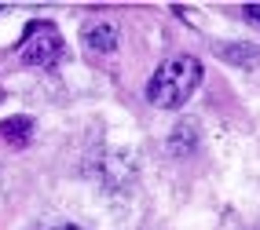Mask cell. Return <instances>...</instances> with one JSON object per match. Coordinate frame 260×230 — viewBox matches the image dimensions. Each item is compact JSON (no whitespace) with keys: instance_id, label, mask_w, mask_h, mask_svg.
Listing matches in <instances>:
<instances>
[{"instance_id":"1","label":"cell","mask_w":260,"mask_h":230,"mask_svg":"<svg viewBox=\"0 0 260 230\" xmlns=\"http://www.w3.org/2000/svg\"><path fill=\"white\" fill-rule=\"evenodd\" d=\"M198 81H202V62L194 55H172L154 69V77L147 84V99L158 110H180L194 95Z\"/></svg>"},{"instance_id":"2","label":"cell","mask_w":260,"mask_h":230,"mask_svg":"<svg viewBox=\"0 0 260 230\" xmlns=\"http://www.w3.org/2000/svg\"><path fill=\"white\" fill-rule=\"evenodd\" d=\"M62 33L55 22H48V19H33L22 33V41H19V59L26 66H55L62 59Z\"/></svg>"},{"instance_id":"3","label":"cell","mask_w":260,"mask_h":230,"mask_svg":"<svg viewBox=\"0 0 260 230\" xmlns=\"http://www.w3.org/2000/svg\"><path fill=\"white\" fill-rule=\"evenodd\" d=\"M81 41L84 44H88L92 51H99V55H110V51L117 48V26L114 22H88V26H84L81 29Z\"/></svg>"},{"instance_id":"4","label":"cell","mask_w":260,"mask_h":230,"mask_svg":"<svg viewBox=\"0 0 260 230\" xmlns=\"http://www.w3.org/2000/svg\"><path fill=\"white\" fill-rule=\"evenodd\" d=\"M194 146H198V125H194V121H180V125L172 128V135H169V154L183 157Z\"/></svg>"},{"instance_id":"5","label":"cell","mask_w":260,"mask_h":230,"mask_svg":"<svg viewBox=\"0 0 260 230\" xmlns=\"http://www.w3.org/2000/svg\"><path fill=\"white\" fill-rule=\"evenodd\" d=\"M33 135V121L29 117H8L0 121V139H8L11 146H26Z\"/></svg>"},{"instance_id":"6","label":"cell","mask_w":260,"mask_h":230,"mask_svg":"<svg viewBox=\"0 0 260 230\" xmlns=\"http://www.w3.org/2000/svg\"><path fill=\"white\" fill-rule=\"evenodd\" d=\"M246 19L260 26V4H246Z\"/></svg>"},{"instance_id":"7","label":"cell","mask_w":260,"mask_h":230,"mask_svg":"<svg viewBox=\"0 0 260 230\" xmlns=\"http://www.w3.org/2000/svg\"><path fill=\"white\" fill-rule=\"evenodd\" d=\"M55 230H81V226H55Z\"/></svg>"}]
</instances>
